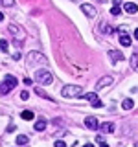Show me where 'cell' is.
I'll return each instance as SVG.
<instances>
[{"mask_svg": "<svg viewBox=\"0 0 138 147\" xmlns=\"http://www.w3.org/2000/svg\"><path fill=\"white\" fill-rule=\"evenodd\" d=\"M114 2V6H120V2H122V0H112Z\"/></svg>", "mask_w": 138, "mask_h": 147, "instance_id": "29", "label": "cell"}, {"mask_svg": "<svg viewBox=\"0 0 138 147\" xmlns=\"http://www.w3.org/2000/svg\"><path fill=\"white\" fill-rule=\"evenodd\" d=\"M99 132H114V123L112 121H105V123H99Z\"/></svg>", "mask_w": 138, "mask_h": 147, "instance_id": "9", "label": "cell"}, {"mask_svg": "<svg viewBox=\"0 0 138 147\" xmlns=\"http://www.w3.org/2000/svg\"><path fill=\"white\" fill-rule=\"evenodd\" d=\"M20 118H22V119H24V121H31V119H33V118H35V114H33V112H31V110H24V112H22V114H20Z\"/></svg>", "mask_w": 138, "mask_h": 147, "instance_id": "15", "label": "cell"}, {"mask_svg": "<svg viewBox=\"0 0 138 147\" xmlns=\"http://www.w3.org/2000/svg\"><path fill=\"white\" fill-rule=\"evenodd\" d=\"M109 57L112 59V61H123V53L122 52H118V50H109Z\"/></svg>", "mask_w": 138, "mask_h": 147, "instance_id": "10", "label": "cell"}, {"mask_svg": "<svg viewBox=\"0 0 138 147\" xmlns=\"http://www.w3.org/2000/svg\"><path fill=\"white\" fill-rule=\"evenodd\" d=\"M120 44H122V46H127V48H129V46L133 44V37H131V35H120Z\"/></svg>", "mask_w": 138, "mask_h": 147, "instance_id": "11", "label": "cell"}, {"mask_svg": "<svg viewBox=\"0 0 138 147\" xmlns=\"http://www.w3.org/2000/svg\"><path fill=\"white\" fill-rule=\"evenodd\" d=\"M85 125L92 129V131H96V129H99V123H98V119H96L94 116H89V118H85Z\"/></svg>", "mask_w": 138, "mask_h": 147, "instance_id": "8", "label": "cell"}, {"mask_svg": "<svg viewBox=\"0 0 138 147\" xmlns=\"http://www.w3.org/2000/svg\"><path fill=\"white\" fill-rule=\"evenodd\" d=\"M110 13H112L114 17H116V15H120V7H118V6H112V9H110Z\"/></svg>", "mask_w": 138, "mask_h": 147, "instance_id": "25", "label": "cell"}, {"mask_svg": "<svg viewBox=\"0 0 138 147\" xmlns=\"http://www.w3.org/2000/svg\"><path fill=\"white\" fill-rule=\"evenodd\" d=\"M33 79L39 83V85H50V83L53 81V76L48 70H37L35 76H33Z\"/></svg>", "mask_w": 138, "mask_h": 147, "instance_id": "1", "label": "cell"}, {"mask_svg": "<svg viewBox=\"0 0 138 147\" xmlns=\"http://www.w3.org/2000/svg\"><path fill=\"white\" fill-rule=\"evenodd\" d=\"M4 20V15H2V13H0V22H2Z\"/></svg>", "mask_w": 138, "mask_h": 147, "instance_id": "33", "label": "cell"}, {"mask_svg": "<svg viewBox=\"0 0 138 147\" xmlns=\"http://www.w3.org/2000/svg\"><path fill=\"white\" fill-rule=\"evenodd\" d=\"M81 98H85V99L92 101V107H94V109H99V107H103V103L99 101V98H98V94H96V92H89V94H81Z\"/></svg>", "mask_w": 138, "mask_h": 147, "instance_id": "5", "label": "cell"}, {"mask_svg": "<svg viewBox=\"0 0 138 147\" xmlns=\"http://www.w3.org/2000/svg\"><path fill=\"white\" fill-rule=\"evenodd\" d=\"M112 30H114V28H110L109 24H107V22H101V31H103V33H112Z\"/></svg>", "mask_w": 138, "mask_h": 147, "instance_id": "18", "label": "cell"}, {"mask_svg": "<svg viewBox=\"0 0 138 147\" xmlns=\"http://www.w3.org/2000/svg\"><path fill=\"white\" fill-rule=\"evenodd\" d=\"M35 94H37V96H41V98H46V99H52V98H50V96L46 94V92H44L43 88H41V86H39V88H35Z\"/></svg>", "mask_w": 138, "mask_h": 147, "instance_id": "21", "label": "cell"}, {"mask_svg": "<svg viewBox=\"0 0 138 147\" xmlns=\"http://www.w3.org/2000/svg\"><path fill=\"white\" fill-rule=\"evenodd\" d=\"M0 50H2V52H7V40H0Z\"/></svg>", "mask_w": 138, "mask_h": 147, "instance_id": "22", "label": "cell"}, {"mask_svg": "<svg viewBox=\"0 0 138 147\" xmlns=\"http://www.w3.org/2000/svg\"><path fill=\"white\" fill-rule=\"evenodd\" d=\"M44 64L46 63V59H44V55H41V53H37V52H30L28 53V64L30 66H35V64Z\"/></svg>", "mask_w": 138, "mask_h": 147, "instance_id": "4", "label": "cell"}, {"mask_svg": "<svg viewBox=\"0 0 138 147\" xmlns=\"http://www.w3.org/2000/svg\"><path fill=\"white\" fill-rule=\"evenodd\" d=\"M135 39H138V30H135Z\"/></svg>", "mask_w": 138, "mask_h": 147, "instance_id": "31", "label": "cell"}, {"mask_svg": "<svg viewBox=\"0 0 138 147\" xmlns=\"http://www.w3.org/2000/svg\"><path fill=\"white\" fill-rule=\"evenodd\" d=\"M28 142H30V138H28L26 134H18L17 136V145H26Z\"/></svg>", "mask_w": 138, "mask_h": 147, "instance_id": "16", "label": "cell"}, {"mask_svg": "<svg viewBox=\"0 0 138 147\" xmlns=\"http://www.w3.org/2000/svg\"><path fill=\"white\" fill-rule=\"evenodd\" d=\"M0 4H2V6H6V7H11L13 6V0H0Z\"/></svg>", "mask_w": 138, "mask_h": 147, "instance_id": "23", "label": "cell"}, {"mask_svg": "<svg viewBox=\"0 0 138 147\" xmlns=\"http://www.w3.org/2000/svg\"><path fill=\"white\" fill-rule=\"evenodd\" d=\"M131 66L135 68V70H138V53H133V57H131Z\"/></svg>", "mask_w": 138, "mask_h": 147, "instance_id": "20", "label": "cell"}, {"mask_svg": "<svg viewBox=\"0 0 138 147\" xmlns=\"http://www.w3.org/2000/svg\"><path fill=\"white\" fill-rule=\"evenodd\" d=\"M118 31H120V35H127V26H120Z\"/></svg>", "mask_w": 138, "mask_h": 147, "instance_id": "24", "label": "cell"}, {"mask_svg": "<svg viewBox=\"0 0 138 147\" xmlns=\"http://www.w3.org/2000/svg\"><path fill=\"white\" fill-rule=\"evenodd\" d=\"M33 129H35V131H39V132H43L44 129H46V119H37Z\"/></svg>", "mask_w": 138, "mask_h": 147, "instance_id": "14", "label": "cell"}, {"mask_svg": "<svg viewBox=\"0 0 138 147\" xmlns=\"http://www.w3.org/2000/svg\"><path fill=\"white\" fill-rule=\"evenodd\" d=\"M9 90H13V88H11V85H9V83H6V81H2V83H0V94H2V96L9 94Z\"/></svg>", "mask_w": 138, "mask_h": 147, "instance_id": "13", "label": "cell"}, {"mask_svg": "<svg viewBox=\"0 0 138 147\" xmlns=\"http://www.w3.org/2000/svg\"><path fill=\"white\" fill-rule=\"evenodd\" d=\"M122 107L125 109V110H131L133 107H135V101H133V99H125V101H123V105H122Z\"/></svg>", "mask_w": 138, "mask_h": 147, "instance_id": "19", "label": "cell"}, {"mask_svg": "<svg viewBox=\"0 0 138 147\" xmlns=\"http://www.w3.org/2000/svg\"><path fill=\"white\" fill-rule=\"evenodd\" d=\"M83 147H94V145H92V144H85V145H83Z\"/></svg>", "mask_w": 138, "mask_h": 147, "instance_id": "32", "label": "cell"}, {"mask_svg": "<svg viewBox=\"0 0 138 147\" xmlns=\"http://www.w3.org/2000/svg\"><path fill=\"white\" fill-rule=\"evenodd\" d=\"M114 83V77L112 76H103L101 79L98 81V85H96V88H103V86H109Z\"/></svg>", "mask_w": 138, "mask_h": 147, "instance_id": "6", "label": "cell"}, {"mask_svg": "<svg viewBox=\"0 0 138 147\" xmlns=\"http://www.w3.org/2000/svg\"><path fill=\"white\" fill-rule=\"evenodd\" d=\"M81 11L85 13L89 18H94L96 17V9H94V6H90V4H81Z\"/></svg>", "mask_w": 138, "mask_h": 147, "instance_id": "7", "label": "cell"}, {"mask_svg": "<svg viewBox=\"0 0 138 147\" xmlns=\"http://www.w3.org/2000/svg\"><path fill=\"white\" fill-rule=\"evenodd\" d=\"M61 96L63 98H79L81 96V86L79 85H66L61 90Z\"/></svg>", "mask_w": 138, "mask_h": 147, "instance_id": "2", "label": "cell"}, {"mask_svg": "<svg viewBox=\"0 0 138 147\" xmlns=\"http://www.w3.org/2000/svg\"><path fill=\"white\" fill-rule=\"evenodd\" d=\"M123 9H125V13H131V15H135V13L138 11V6H136V4H133V2H127L125 6H123Z\"/></svg>", "mask_w": 138, "mask_h": 147, "instance_id": "12", "label": "cell"}, {"mask_svg": "<svg viewBox=\"0 0 138 147\" xmlns=\"http://www.w3.org/2000/svg\"><path fill=\"white\" fill-rule=\"evenodd\" d=\"M20 98H22V99H28V98H30V94H28V90H24V92H22V94H20Z\"/></svg>", "mask_w": 138, "mask_h": 147, "instance_id": "27", "label": "cell"}, {"mask_svg": "<svg viewBox=\"0 0 138 147\" xmlns=\"http://www.w3.org/2000/svg\"><path fill=\"white\" fill-rule=\"evenodd\" d=\"M7 31H9V33H11L13 37H15V39L18 40V42H22V40H26V31L22 30V28L18 26V24H15V22H11V24L7 26Z\"/></svg>", "mask_w": 138, "mask_h": 147, "instance_id": "3", "label": "cell"}, {"mask_svg": "<svg viewBox=\"0 0 138 147\" xmlns=\"http://www.w3.org/2000/svg\"><path fill=\"white\" fill-rule=\"evenodd\" d=\"M99 147H109L107 144H103V142H101V144H99Z\"/></svg>", "mask_w": 138, "mask_h": 147, "instance_id": "30", "label": "cell"}, {"mask_svg": "<svg viewBox=\"0 0 138 147\" xmlns=\"http://www.w3.org/2000/svg\"><path fill=\"white\" fill-rule=\"evenodd\" d=\"M6 83H9V85H11V88H15L17 86V77L15 76H6V79H4Z\"/></svg>", "mask_w": 138, "mask_h": 147, "instance_id": "17", "label": "cell"}, {"mask_svg": "<svg viewBox=\"0 0 138 147\" xmlns=\"http://www.w3.org/2000/svg\"><path fill=\"white\" fill-rule=\"evenodd\" d=\"M31 83H33V81H31V79H30V77H24V85H26V86H30V85H31Z\"/></svg>", "mask_w": 138, "mask_h": 147, "instance_id": "28", "label": "cell"}, {"mask_svg": "<svg viewBox=\"0 0 138 147\" xmlns=\"http://www.w3.org/2000/svg\"><path fill=\"white\" fill-rule=\"evenodd\" d=\"M53 147H66V144H64L63 140H57V142L53 144Z\"/></svg>", "mask_w": 138, "mask_h": 147, "instance_id": "26", "label": "cell"}]
</instances>
